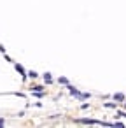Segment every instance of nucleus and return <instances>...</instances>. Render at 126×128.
Segmentation results:
<instances>
[{
    "instance_id": "nucleus-5",
    "label": "nucleus",
    "mask_w": 126,
    "mask_h": 128,
    "mask_svg": "<svg viewBox=\"0 0 126 128\" xmlns=\"http://www.w3.org/2000/svg\"><path fill=\"white\" fill-rule=\"evenodd\" d=\"M60 83H61V84H68V81H67L65 77H60Z\"/></svg>"
},
{
    "instance_id": "nucleus-4",
    "label": "nucleus",
    "mask_w": 126,
    "mask_h": 128,
    "mask_svg": "<svg viewBox=\"0 0 126 128\" xmlns=\"http://www.w3.org/2000/svg\"><path fill=\"white\" fill-rule=\"evenodd\" d=\"M44 79H46L47 83H51V81H53V77H51V74H46V76H44Z\"/></svg>"
},
{
    "instance_id": "nucleus-3",
    "label": "nucleus",
    "mask_w": 126,
    "mask_h": 128,
    "mask_svg": "<svg viewBox=\"0 0 126 128\" xmlns=\"http://www.w3.org/2000/svg\"><path fill=\"white\" fill-rule=\"evenodd\" d=\"M16 70H18V72H19V74H21V76H25V68H23V67H21V65H19V63H18V65H16Z\"/></svg>"
},
{
    "instance_id": "nucleus-6",
    "label": "nucleus",
    "mask_w": 126,
    "mask_h": 128,
    "mask_svg": "<svg viewBox=\"0 0 126 128\" xmlns=\"http://www.w3.org/2000/svg\"><path fill=\"white\" fill-rule=\"evenodd\" d=\"M117 116H121V118H126V112H121V111H117Z\"/></svg>"
},
{
    "instance_id": "nucleus-2",
    "label": "nucleus",
    "mask_w": 126,
    "mask_h": 128,
    "mask_svg": "<svg viewBox=\"0 0 126 128\" xmlns=\"http://www.w3.org/2000/svg\"><path fill=\"white\" fill-rule=\"evenodd\" d=\"M114 100H116V102H123V100H124V95H123V93H116V95H114Z\"/></svg>"
},
{
    "instance_id": "nucleus-8",
    "label": "nucleus",
    "mask_w": 126,
    "mask_h": 128,
    "mask_svg": "<svg viewBox=\"0 0 126 128\" xmlns=\"http://www.w3.org/2000/svg\"><path fill=\"white\" fill-rule=\"evenodd\" d=\"M124 107H126V105H124Z\"/></svg>"
},
{
    "instance_id": "nucleus-7",
    "label": "nucleus",
    "mask_w": 126,
    "mask_h": 128,
    "mask_svg": "<svg viewBox=\"0 0 126 128\" xmlns=\"http://www.w3.org/2000/svg\"><path fill=\"white\" fill-rule=\"evenodd\" d=\"M2 125H4V119H0V126H2Z\"/></svg>"
},
{
    "instance_id": "nucleus-1",
    "label": "nucleus",
    "mask_w": 126,
    "mask_h": 128,
    "mask_svg": "<svg viewBox=\"0 0 126 128\" xmlns=\"http://www.w3.org/2000/svg\"><path fill=\"white\" fill-rule=\"evenodd\" d=\"M67 88H68V91L72 95H75L77 98H81V100H84V98H89V93H81V91L77 89V88H74V86H70V84H67Z\"/></svg>"
}]
</instances>
